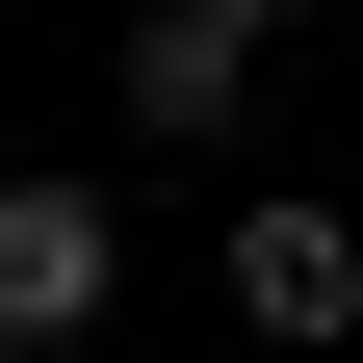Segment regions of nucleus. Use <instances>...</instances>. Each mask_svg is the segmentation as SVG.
<instances>
[{"instance_id":"20e7f679","label":"nucleus","mask_w":363,"mask_h":363,"mask_svg":"<svg viewBox=\"0 0 363 363\" xmlns=\"http://www.w3.org/2000/svg\"><path fill=\"white\" fill-rule=\"evenodd\" d=\"M259 26H286V0H259Z\"/></svg>"},{"instance_id":"7ed1b4c3","label":"nucleus","mask_w":363,"mask_h":363,"mask_svg":"<svg viewBox=\"0 0 363 363\" xmlns=\"http://www.w3.org/2000/svg\"><path fill=\"white\" fill-rule=\"evenodd\" d=\"M104 104H130V130H182V156H208V130H259V0H156Z\"/></svg>"},{"instance_id":"f03ea898","label":"nucleus","mask_w":363,"mask_h":363,"mask_svg":"<svg viewBox=\"0 0 363 363\" xmlns=\"http://www.w3.org/2000/svg\"><path fill=\"white\" fill-rule=\"evenodd\" d=\"M234 311H259L286 363H337V337H363V208H311V182L234 208Z\"/></svg>"},{"instance_id":"f257e3e1","label":"nucleus","mask_w":363,"mask_h":363,"mask_svg":"<svg viewBox=\"0 0 363 363\" xmlns=\"http://www.w3.org/2000/svg\"><path fill=\"white\" fill-rule=\"evenodd\" d=\"M104 286H130V234H104V182H0V363H52V337H104Z\"/></svg>"}]
</instances>
